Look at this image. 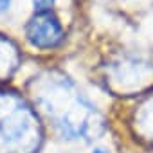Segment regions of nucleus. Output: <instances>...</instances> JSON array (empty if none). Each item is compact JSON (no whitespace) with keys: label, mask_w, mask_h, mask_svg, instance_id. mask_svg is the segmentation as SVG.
Masks as SVG:
<instances>
[{"label":"nucleus","mask_w":153,"mask_h":153,"mask_svg":"<svg viewBox=\"0 0 153 153\" xmlns=\"http://www.w3.org/2000/svg\"><path fill=\"white\" fill-rule=\"evenodd\" d=\"M54 4H56V0H33V6H34V11L36 13L51 11Z\"/></svg>","instance_id":"6"},{"label":"nucleus","mask_w":153,"mask_h":153,"mask_svg":"<svg viewBox=\"0 0 153 153\" xmlns=\"http://www.w3.org/2000/svg\"><path fill=\"white\" fill-rule=\"evenodd\" d=\"M38 103L67 140H90L103 130V119L96 106L67 78L51 79L40 92Z\"/></svg>","instance_id":"1"},{"label":"nucleus","mask_w":153,"mask_h":153,"mask_svg":"<svg viewBox=\"0 0 153 153\" xmlns=\"http://www.w3.org/2000/svg\"><path fill=\"white\" fill-rule=\"evenodd\" d=\"M25 40L36 49L51 51L63 43L65 31L52 11L34 13L25 24Z\"/></svg>","instance_id":"3"},{"label":"nucleus","mask_w":153,"mask_h":153,"mask_svg":"<svg viewBox=\"0 0 153 153\" xmlns=\"http://www.w3.org/2000/svg\"><path fill=\"white\" fill-rule=\"evenodd\" d=\"M7 6H9V0H0V13H2Z\"/></svg>","instance_id":"7"},{"label":"nucleus","mask_w":153,"mask_h":153,"mask_svg":"<svg viewBox=\"0 0 153 153\" xmlns=\"http://www.w3.org/2000/svg\"><path fill=\"white\" fill-rule=\"evenodd\" d=\"M40 144L36 112L18 94L0 90V153H36Z\"/></svg>","instance_id":"2"},{"label":"nucleus","mask_w":153,"mask_h":153,"mask_svg":"<svg viewBox=\"0 0 153 153\" xmlns=\"http://www.w3.org/2000/svg\"><path fill=\"white\" fill-rule=\"evenodd\" d=\"M18 63V51L13 42L0 38V79L9 78Z\"/></svg>","instance_id":"4"},{"label":"nucleus","mask_w":153,"mask_h":153,"mask_svg":"<svg viewBox=\"0 0 153 153\" xmlns=\"http://www.w3.org/2000/svg\"><path fill=\"white\" fill-rule=\"evenodd\" d=\"M92 153H108V149H105V148H94Z\"/></svg>","instance_id":"8"},{"label":"nucleus","mask_w":153,"mask_h":153,"mask_svg":"<svg viewBox=\"0 0 153 153\" xmlns=\"http://www.w3.org/2000/svg\"><path fill=\"white\" fill-rule=\"evenodd\" d=\"M137 130L142 140L153 146V97L137 112Z\"/></svg>","instance_id":"5"}]
</instances>
